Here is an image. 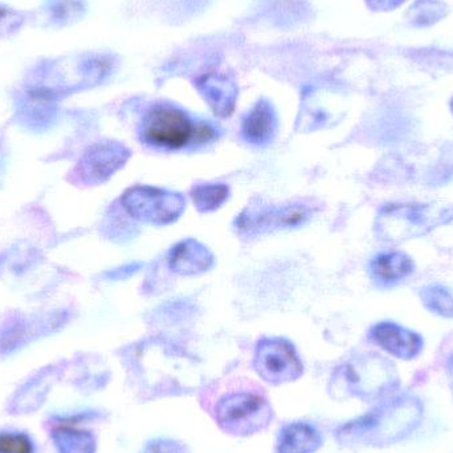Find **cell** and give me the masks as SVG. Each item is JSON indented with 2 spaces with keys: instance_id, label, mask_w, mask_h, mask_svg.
Returning <instances> with one entry per match:
<instances>
[{
  "instance_id": "1",
  "label": "cell",
  "mask_w": 453,
  "mask_h": 453,
  "mask_svg": "<svg viewBox=\"0 0 453 453\" xmlns=\"http://www.w3.org/2000/svg\"><path fill=\"white\" fill-rule=\"evenodd\" d=\"M422 414V404L417 399L401 396L349 423L338 436L348 443L388 446L410 435L419 426Z\"/></svg>"
},
{
  "instance_id": "2",
  "label": "cell",
  "mask_w": 453,
  "mask_h": 453,
  "mask_svg": "<svg viewBox=\"0 0 453 453\" xmlns=\"http://www.w3.org/2000/svg\"><path fill=\"white\" fill-rule=\"evenodd\" d=\"M453 219V207L439 209L433 204H386L375 219V234L385 242L417 239Z\"/></svg>"
},
{
  "instance_id": "3",
  "label": "cell",
  "mask_w": 453,
  "mask_h": 453,
  "mask_svg": "<svg viewBox=\"0 0 453 453\" xmlns=\"http://www.w3.org/2000/svg\"><path fill=\"white\" fill-rule=\"evenodd\" d=\"M141 134L149 145L167 150H180L215 138L212 127L194 124L185 111L165 105L156 106L146 114Z\"/></svg>"
},
{
  "instance_id": "4",
  "label": "cell",
  "mask_w": 453,
  "mask_h": 453,
  "mask_svg": "<svg viewBox=\"0 0 453 453\" xmlns=\"http://www.w3.org/2000/svg\"><path fill=\"white\" fill-rule=\"evenodd\" d=\"M273 411L265 396L253 391L226 394L215 407V419L226 434L248 436L265 430Z\"/></svg>"
},
{
  "instance_id": "5",
  "label": "cell",
  "mask_w": 453,
  "mask_h": 453,
  "mask_svg": "<svg viewBox=\"0 0 453 453\" xmlns=\"http://www.w3.org/2000/svg\"><path fill=\"white\" fill-rule=\"evenodd\" d=\"M125 211L138 222L166 226L177 222L186 209L182 194L153 186H133L121 196Z\"/></svg>"
},
{
  "instance_id": "6",
  "label": "cell",
  "mask_w": 453,
  "mask_h": 453,
  "mask_svg": "<svg viewBox=\"0 0 453 453\" xmlns=\"http://www.w3.org/2000/svg\"><path fill=\"white\" fill-rule=\"evenodd\" d=\"M132 150L117 141H100L85 150L72 175L74 182L97 186L111 180L127 165Z\"/></svg>"
},
{
  "instance_id": "7",
  "label": "cell",
  "mask_w": 453,
  "mask_h": 453,
  "mask_svg": "<svg viewBox=\"0 0 453 453\" xmlns=\"http://www.w3.org/2000/svg\"><path fill=\"white\" fill-rule=\"evenodd\" d=\"M253 366L271 385L293 382L303 375V364L293 345L282 338H264L256 346Z\"/></svg>"
},
{
  "instance_id": "8",
  "label": "cell",
  "mask_w": 453,
  "mask_h": 453,
  "mask_svg": "<svg viewBox=\"0 0 453 453\" xmlns=\"http://www.w3.org/2000/svg\"><path fill=\"white\" fill-rule=\"evenodd\" d=\"M345 388L353 395L378 396L398 385L393 364L382 357L366 356L342 369Z\"/></svg>"
},
{
  "instance_id": "9",
  "label": "cell",
  "mask_w": 453,
  "mask_h": 453,
  "mask_svg": "<svg viewBox=\"0 0 453 453\" xmlns=\"http://www.w3.org/2000/svg\"><path fill=\"white\" fill-rule=\"evenodd\" d=\"M311 219V210L303 204L258 206L245 209L234 220L237 231L245 236H257L280 229L296 228Z\"/></svg>"
},
{
  "instance_id": "10",
  "label": "cell",
  "mask_w": 453,
  "mask_h": 453,
  "mask_svg": "<svg viewBox=\"0 0 453 453\" xmlns=\"http://www.w3.org/2000/svg\"><path fill=\"white\" fill-rule=\"evenodd\" d=\"M370 338L383 350L401 359H412L423 349V338L395 322L383 321L372 326Z\"/></svg>"
},
{
  "instance_id": "11",
  "label": "cell",
  "mask_w": 453,
  "mask_h": 453,
  "mask_svg": "<svg viewBox=\"0 0 453 453\" xmlns=\"http://www.w3.org/2000/svg\"><path fill=\"white\" fill-rule=\"evenodd\" d=\"M170 269L180 276H198L214 266L215 257L206 245L196 239L178 242L167 257Z\"/></svg>"
},
{
  "instance_id": "12",
  "label": "cell",
  "mask_w": 453,
  "mask_h": 453,
  "mask_svg": "<svg viewBox=\"0 0 453 453\" xmlns=\"http://www.w3.org/2000/svg\"><path fill=\"white\" fill-rule=\"evenodd\" d=\"M58 375L60 372L56 367L42 370L36 377L21 386L20 390L11 399V414H29L36 411L44 403Z\"/></svg>"
},
{
  "instance_id": "13",
  "label": "cell",
  "mask_w": 453,
  "mask_h": 453,
  "mask_svg": "<svg viewBox=\"0 0 453 453\" xmlns=\"http://www.w3.org/2000/svg\"><path fill=\"white\" fill-rule=\"evenodd\" d=\"M415 271V263L403 252H382L372 257L369 264V272L375 284L382 288H390L399 284Z\"/></svg>"
},
{
  "instance_id": "14",
  "label": "cell",
  "mask_w": 453,
  "mask_h": 453,
  "mask_svg": "<svg viewBox=\"0 0 453 453\" xmlns=\"http://www.w3.org/2000/svg\"><path fill=\"white\" fill-rule=\"evenodd\" d=\"M277 119L268 103H260L242 121V138L250 145L264 146L276 134Z\"/></svg>"
},
{
  "instance_id": "15",
  "label": "cell",
  "mask_w": 453,
  "mask_h": 453,
  "mask_svg": "<svg viewBox=\"0 0 453 453\" xmlns=\"http://www.w3.org/2000/svg\"><path fill=\"white\" fill-rule=\"evenodd\" d=\"M322 438L316 428L306 423L285 426L277 439V453H316Z\"/></svg>"
},
{
  "instance_id": "16",
  "label": "cell",
  "mask_w": 453,
  "mask_h": 453,
  "mask_svg": "<svg viewBox=\"0 0 453 453\" xmlns=\"http://www.w3.org/2000/svg\"><path fill=\"white\" fill-rule=\"evenodd\" d=\"M56 103L40 93L27 89L20 101V117L24 124L32 129H42L50 125L56 116Z\"/></svg>"
},
{
  "instance_id": "17",
  "label": "cell",
  "mask_w": 453,
  "mask_h": 453,
  "mask_svg": "<svg viewBox=\"0 0 453 453\" xmlns=\"http://www.w3.org/2000/svg\"><path fill=\"white\" fill-rule=\"evenodd\" d=\"M52 441L58 453H96V439L88 431L77 430L69 426L56 427Z\"/></svg>"
},
{
  "instance_id": "18",
  "label": "cell",
  "mask_w": 453,
  "mask_h": 453,
  "mask_svg": "<svg viewBox=\"0 0 453 453\" xmlns=\"http://www.w3.org/2000/svg\"><path fill=\"white\" fill-rule=\"evenodd\" d=\"M228 196L229 188L225 183L198 185L191 190V199L202 214L217 211L226 203Z\"/></svg>"
},
{
  "instance_id": "19",
  "label": "cell",
  "mask_w": 453,
  "mask_h": 453,
  "mask_svg": "<svg viewBox=\"0 0 453 453\" xmlns=\"http://www.w3.org/2000/svg\"><path fill=\"white\" fill-rule=\"evenodd\" d=\"M420 298L428 311L453 319V292L449 288L439 284L427 285L420 290Z\"/></svg>"
},
{
  "instance_id": "20",
  "label": "cell",
  "mask_w": 453,
  "mask_h": 453,
  "mask_svg": "<svg viewBox=\"0 0 453 453\" xmlns=\"http://www.w3.org/2000/svg\"><path fill=\"white\" fill-rule=\"evenodd\" d=\"M81 5L79 0H50L45 7L48 20L52 24L71 23L79 15Z\"/></svg>"
},
{
  "instance_id": "21",
  "label": "cell",
  "mask_w": 453,
  "mask_h": 453,
  "mask_svg": "<svg viewBox=\"0 0 453 453\" xmlns=\"http://www.w3.org/2000/svg\"><path fill=\"white\" fill-rule=\"evenodd\" d=\"M0 453H35L34 441L27 434L2 431Z\"/></svg>"
},
{
  "instance_id": "22",
  "label": "cell",
  "mask_w": 453,
  "mask_h": 453,
  "mask_svg": "<svg viewBox=\"0 0 453 453\" xmlns=\"http://www.w3.org/2000/svg\"><path fill=\"white\" fill-rule=\"evenodd\" d=\"M26 18L20 11L0 4V37L15 34L23 27Z\"/></svg>"
},
{
  "instance_id": "23",
  "label": "cell",
  "mask_w": 453,
  "mask_h": 453,
  "mask_svg": "<svg viewBox=\"0 0 453 453\" xmlns=\"http://www.w3.org/2000/svg\"><path fill=\"white\" fill-rule=\"evenodd\" d=\"M142 453H186L180 444L169 441H157L149 444Z\"/></svg>"
},
{
  "instance_id": "24",
  "label": "cell",
  "mask_w": 453,
  "mask_h": 453,
  "mask_svg": "<svg viewBox=\"0 0 453 453\" xmlns=\"http://www.w3.org/2000/svg\"><path fill=\"white\" fill-rule=\"evenodd\" d=\"M449 380H451V386H452V391H453V356L451 358H449Z\"/></svg>"
},
{
  "instance_id": "25",
  "label": "cell",
  "mask_w": 453,
  "mask_h": 453,
  "mask_svg": "<svg viewBox=\"0 0 453 453\" xmlns=\"http://www.w3.org/2000/svg\"><path fill=\"white\" fill-rule=\"evenodd\" d=\"M451 106H452V111H453V101H452V105Z\"/></svg>"
}]
</instances>
